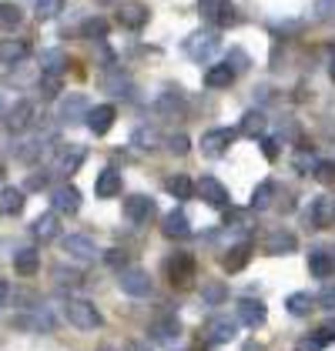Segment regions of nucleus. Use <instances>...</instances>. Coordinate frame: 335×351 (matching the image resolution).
I'll list each match as a JSON object with an SVG mask.
<instances>
[{"mask_svg": "<svg viewBox=\"0 0 335 351\" xmlns=\"http://www.w3.org/2000/svg\"><path fill=\"white\" fill-rule=\"evenodd\" d=\"M64 315H67V322L74 324V328H81V331H94V328L104 324L101 311L94 308V301H84V298H67Z\"/></svg>", "mask_w": 335, "mask_h": 351, "instance_id": "obj_1", "label": "nucleus"}, {"mask_svg": "<svg viewBox=\"0 0 335 351\" xmlns=\"http://www.w3.org/2000/svg\"><path fill=\"white\" fill-rule=\"evenodd\" d=\"M222 51V40H218V34L215 30H198V34H192L188 40H185V54L192 57V60H211V57Z\"/></svg>", "mask_w": 335, "mask_h": 351, "instance_id": "obj_2", "label": "nucleus"}, {"mask_svg": "<svg viewBox=\"0 0 335 351\" xmlns=\"http://www.w3.org/2000/svg\"><path fill=\"white\" fill-rule=\"evenodd\" d=\"M117 285H121V291L131 298H148L151 291H154V281H151V274L144 268H121V274H117Z\"/></svg>", "mask_w": 335, "mask_h": 351, "instance_id": "obj_3", "label": "nucleus"}, {"mask_svg": "<svg viewBox=\"0 0 335 351\" xmlns=\"http://www.w3.org/2000/svg\"><path fill=\"white\" fill-rule=\"evenodd\" d=\"M165 271H168V278H171V285L188 288L195 281V258L188 251H178V254H171L165 261Z\"/></svg>", "mask_w": 335, "mask_h": 351, "instance_id": "obj_4", "label": "nucleus"}, {"mask_svg": "<svg viewBox=\"0 0 335 351\" xmlns=\"http://www.w3.org/2000/svg\"><path fill=\"white\" fill-rule=\"evenodd\" d=\"M198 10H201V17H205L208 24H215V27H231V24L238 21L231 0H198Z\"/></svg>", "mask_w": 335, "mask_h": 351, "instance_id": "obj_5", "label": "nucleus"}, {"mask_svg": "<svg viewBox=\"0 0 335 351\" xmlns=\"http://www.w3.org/2000/svg\"><path fill=\"white\" fill-rule=\"evenodd\" d=\"M195 194L201 197V201H205V204H208V208H222V211H224V208L231 204L228 188H224L218 178H211V174H205V178L198 181V184H195Z\"/></svg>", "mask_w": 335, "mask_h": 351, "instance_id": "obj_6", "label": "nucleus"}, {"mask_svg": "<svg viewBox=\"0 0 335 351\" xmlns=\"http://www.w3.org/2000/svg\"><path fill=\"white\" fill-rule=\"evenodd\" d=\"M235 134H238V131H231V128H211V131H205V134H201V154L222 158L224 151L231 147Z\"/></svg>", "mask_w": 335, "mask_h": 351, "instance_id": "obj_7", "label": "nucleus"}, {"mask_svg": "<svg viewBox=\"0 0 335 351\" xmlns=\"http://www.w3.org/2000/svg\"><path fill=\"white\" fill-rule=\"evenodd\" d=\"M154 215H158V204H154V197H148V194H131V197L124 201V217H128L131 224H148Z\"/></svg>", "mask_w": 335, "mask_h": 351, "instance_id": "obj_8", "label": "nucleus"}, {"mask_svg": "<svg viewBox=\"0 0 335 351\" xmlns=\"http://www.w3.org/2000/svg\"><path fill=\"white\" fill-rule=\"evenodd\" d=\"M84 158H87V147H81V144H67V147H60L57 158H54V174H60V178L78 174V167L84 164Z\"/></svg>", "mask_w": 335, "mask_h": 351, "instance_id": "obj_9", "label": "nucleus"}, {"mask_svg": "<svg viewBox=\"0 0 335 351\" xmlns=\"http://www.w3.org/2000/svg\"><path fill=\"white\" fill-rule=\"evenodd\" d=\"M305 221L312 224V228H329L335 221V197L332 194H319L312 204H308V215H305Z\"/></svg>", "mask_w": 335, "mask_h": 351, "instance_id": "obj_10", "label": "nucleus"}, {"mask_svg": "<svg viewBox=\"0 0 335 351\" xmlns=\"http://www.w3.org/2000/svg\"><path fill=\"white\" fill-rule=\"evenodd\" d=\"M87 110H91V101H87L84 94H67V97L60 101V108H57V121H60V124H81Z\"/></svg>", "mask_w": 335, "mask_h": 351, "instance_id": "obj_11", "label": "nucleus"}, {"mask_svg": "<svg viewBox=\"0 0 335 351\" xmlns=\"http://www.w3.org/2000/svg\"><path fill=\"white\" fill-rule=\"evenodd\" d=\"M60 244H64V254H71L74 261H94L101 254L94 238H87V234H67V238H60Z\"/></svg>", "mask_w": 335, "mask_h": 351, "instance_id": "obj_12", "label": "nucleus"}, {"mask_svg": "<svg viewBox=\"0 0 335 351\" xmlns=\"http://www.w3.org/2000/svg\"><path fill=\"white\" fill-rule=\"evenodd\" d=\"M178 335H181V322H178L174 315H161V318H154V322L148 324V338L158 341V345L178 341Z\"/></svg>", "mask_w": 335, "mask_h": 351, "instance_id": "obj_13", "label": "nucleus"}, {"mask_svg": "<svg viewBox=\"0 0 335 351\" xmlns=\"http://www.w3.org/2000/svg\"><path fill=\"white\" fill-rule=\"evenodd\" d=\"M114 117H117V110L111 108V104H97V108H91L87 114H84V124H87V131L94 137L108 134L114 124Z\"/></svg>", "mask_w": 335, "mask_h": 351, "instance_id": "obj_14", "label": "nucleus"}, {"mask_svg": "<svg viewBox=\"0 0 335 351\" xmlns=\"http://www.w3.org/2000/svg\"><path fill=\"white\" fill-rule=\"evenodd\" d=\"M51 204H54L57 215H78L81 211V191L74 184H60L51 191Z\"/></svg>", "mask_w": 335, "mask_h": 351, "instance_id": "obj_15", "label": "nucleus"}, {"mask_svg": "<svg viewBox=\"0 0 335 351\" xmlns=\"http://www.w3.org/2000/svg\"><path fill=\"white\" fill-rule=\"evenodd\" d=\"M34 117H37V114H34V104H30V101H17L14 108L7 110V131H10V134H24L27 128H34Z\"/></svg>", "mask_w": 335, "mask_h": 351, "instance_id": "obj_16", "label": "nucleus"}, {"mask_svg": "<svg viewBox=\"0 0 335 351\" xmlns=\"http://www.w3.org/2000/svg\"><path fill=\"white\" fill-rule=\"evenodd\" d=\"M238 322L249 324V328H262V324L268 322L265 301H258V298H242V301H238Z\"/></svg>", "mask_w": 335, "mask_h": 351, "instance_id": "obj_17", "label": "nucleus"}, {"mask_svg": "<svg viewBox=\"0 0 335 351\" xmlns=\"http://www.w3.org/2000/svg\"><path fill=\"white\" fill-rule=\"evenodd\" d=\"M148 7L144 3H138V0H128V3H121L117 7V24L121 27H128V30H141L144 24H148Z\"/></svg>", "mask_w": 335, "mask_h": 351, "instance_id": "obj_18", "label": "nucleus"}, {"mask_svg": "<svg viewBox=\"0 0 335 351\" xmlns=\"http://www.w3.org/2000/svg\"><path fill=\"white\" fill-rule=\"evenodd\" d=\"M205 335H208L211 345H228L238 335V322L235 318H211V322L205 324Z\"/></svg>", "mask_w": 335, "mask_h": 351, "instance_id": "obj_19", "label": "nucleus"}, {"mask_svg": "<svg viewBox=\"0 0 335 351\" xmlns=\"http://www.w3.org/2000/svg\"><path fill=\"white\" fill-rule=\"evenodd\" d=\"M299 247V238L288 231V228H275V231H268V238H265V254H292Z\"/></svg>", "mask_w": 335, "mask_h": 351, "instance_id": "obj_20", "label": "nucleus"}, {"mask_svg": "<svg viewBox=\"0 0 335 351\" xmlns=\"http://www.w3.org/2000/svg\"><path fill=\"white\" fill-rule=\"evenodd\" d=\"M161 231H165V238H171V241H185V238H192V221H188L185 211H171L161 221Z\"/></svg>", "mask_w": 335, "mask_h": 351, "instance_id": "obj_21", "label": "nucleus"}, {"mask_svg": "<svg viewBox=\"0 0 335 351\" xmlns=\"http://www.w3.org/2000/svg\"><path fill=\"white\" fill-rule=\"evenodd\" d=\"M235 77H238V71H235L228 60H222V64H211V67L205 71V87L222 90V87H231V84H235Z\"/></svg>", "mask_w": 335, "mask_h": 351, "instance_id": "obj_22", "label": "nucleus"}, {"mask_svg": "<svg viewBox=\"0 0 335 351\" xmlns=\"http://www.w3.org/2000/svg\"><path fill=\"white\" fill-rule=\"evenodd\" d=\"M154 110L161 114V117H168V121H174V117H181L185 114V97H181V90H161L158 94V101H154Z\"/></svg>", "mask_w": 335, "mask_h": 351, "instance_id": "obj_23", "label": "nucleus"}, {"mask_svg": "<svg viewBox=\"0 0 335 351\" xmlns=\"http://www.w3.org/2000/svg\"><path fill=\"white\" fill-rule=\"evenodd\" d=\"M24 188H14V184H7V188H0V215L3 217H17L24 211Z\"/></svg>", "mask_w": 335, "mask_h": 351, "instance_id": "obj_24", "label": "nucleus"}, {"mask_svg": "<svg viewBox=\"0 0 335 351\" xmlns=\"http://www.w3.org/2000/svg\"><path fill=\"white\" fill-rule=\"evenodd\" d=\"M30 231H34L37 241H54V238H60V217H57V211L41 215L34 224H30Z\"/></svg>", "mask_w": 335, "mask_h": 351, "instance_id": "obj_25", "label": "nucleus"}, {"mask_svg": "<svg viewBox=\"0 0 335 351\" xmlns=\"http://www.w3.org/2000/svg\"><path fill=\"white\" fill-rule=\"evenodd\" d=\"M251 261V244L249 241H238L235 247H228V254L222 258V268L228 271V274H238V271L245 268Z\"/></svg>", "mask_w": 335, "mask_h": 351, "instance_id": "obj_26", "label": "nucleus"}, {"mask_svg": "<svg viewBox=\"0 0 335 351\" xmlns=\"http://www.w3.org/2000/svg\"><path fill=\"white\" fill-rule=\"evenodd\" d=\"M308 271L319 278V281H325V278H332L335 274V254H329V251H312L308 254Z\"/></svg>", "mask_w": 335, "mask_h": 351, "instance_id": "obj_27", "label": "nucleus"}, {"mask_svg": "<svg viewBox=\"0 0 335 351\" xmlns=\"http://www.w3.org/2000/svg\"><path fill=\"white\" fill-rule=\"evenodd\" d=\"M265 128H268V117L262 110H245L242 121H238V134H245V137H262Z\"/></svg>", "mask_w": 335, "mask_h": 351, "instance_id": "obj_28", "label": "nucleus"}, {"mask_svg": "<svg viewBox=\"0 0 335 351\" xmlns=\"http://www.w3.org/2000/svg\"><path fill=\"white\" fill-rule=\"evenodd\" d=\"M285 308H288L292 318H308L315 311V298L308 295V291H295V295L285 298Z\"/></svg>", "mask_w": 335, "mask_h": 351, "instance_id": "obj_29", "label": "nucleus"}, {"mask_svg": "<svg viewBox=\"0 0 335 351\" xmlns=\"http://www.w3.org/2000/svg\"><path fill=\"white\" fill-rule=\"evenodd\" d=\"M94 194H97V197H114V194H121V174H117L114 167L101 171L97 181H94Z\"/></svg>", "mask_w": 335, "mask_h": 351, "instance_id": "obj_30", "label": "nucleus"}, {"mask_svg": "<svg viewBox=\"0 0 335 351\" xmlns=\"http://www.w3.org/2000/svg\"><path fill=\"white\" fill-rule=\"evenodd\" d=\"M64 67H67V54L64 51H41V57H37V71L41 74H64Z\"/></svg>", "mask_w": 335, "mask_h": 351, "instance_id": "obj_31", "label": "nucleus"}, {"mask_svg": "<svg viewBox=\"0 0 335 351\" xmlns=\"http://www.w3.org/2000/svg\"><path fill=\"white\" fill-rule=\"evenodd\" d=\"M37 268H41V254H37L34 247H24V251L14 254V271H17V274L30 278V274H37Z\"/></svg>", "mask_w": 335, "mask_h": 351, "instance_id": "obj_32", "label": "nucleus"}, {"mask_svg": "<svg viewBox=\"0 0 335 351\" xmlns=\"http://www.w3.org/2000/svg\"><path fill=\"white\" fill-rule=\"evenodd\" d=\"M201 298H205V304L218 308V304L228 301V285H224V281H205V285H201Z\"/></svg>", "mask_w": 335, "mask_h": 351, "instance_id": "obj_33", "label": "nucleus"}, {"mask_svg": "<svg viewBox=\"0 0 335 351\" xmlns=\"http://www.w3.org/2000/svg\"><path fill=\"white\" fill-rule=\"evenodd\" d=\"M165 188H168V194H174L178 201H188V197L195 194V184H192L188 174H174V178H168Z\"/></svg>", "mask_w": 335, "mask_h": 351, "instance_id": "obj_34", "label": "nucleus"}, {"mask_svg": "<svg viewBox=\"0 0 335 351\" xmlns=\"http://www.w3.org/2000/svg\"><path fill=\"white\" fill-rule=\"evenodd\" d=\"M104 90H108V94H121V97H128V94H131V81H128V74H121V67H111V71H108V77H104Z\"/></svg>", "mask_w": 335, "mask_h": 351, "instance_id": "obj_35", "label": "nucleus"}, {"mask_svg": "<svg viewBox=\"0 0 335 351\" xmlns=\"http://www.w3.org/2000/svg\"><path fill=\"white\" fill-rule=\"evenodd\" d=\"M158 144H161L158 128H138V131L131 134V147H138V151H154Z\"/></svg>", "mask_w": 335, "mask_h": 351, "instance_id": "obj_36", "label": "nucleus"}, {"mask_svg": "<svg viewBox=\"0 0 335 351\" xmlns=\"http://www.w3.org/2000/svg\"><path fill=\"white\" fill-rule=\"evenodd\" d=\"M275 191H279L275 181H262V184L255 188V194H251V208H255V211H265V208L275 201Z\"/></svg>", "mask_w": 335, "mask_h": 351, "instance_id": "obj_37", "label": "nucleus"}, {"mask_svg": "<svg viewBox=\"0 0 335 351\" xmlns=\"http://www.w3.org/2000/svg\"><path fill=\"white\" fill-rule=\"evenodd\" d=\"M30 54V47L24 40H7V44H0V64H17V60H24Z\"/></svg>", "mask_w": 335, "mask_h": 351, "instance_id": "obj_38", "label": "nucleus"}, {"mask_svg": "<svg viewBox=\"0 0 335 351\" xmlns=\"http://www.w3.org/2000/svg\"><path fill=\"white\" fill-rule=\"evenodd\" d=\"M24 21V10L17 3H0V30H17Z\"/></svg>", "mask_w": 335, "mask_h": 351, "instance_id": "obj_39", "label": "nucleus"}, {"mask_svg": "<svg viewBox=\"0 0 335 351\" xmlns=\"http://www.w3.org/2000/svg\"><path fill=\"white\" fill-rule=\"evenodd\" d=\"M81 34L87 40H104L108 37V21L104 17H87L81 24Z\"/></svg>", "mask_w": 335, "mask_h": 351, "instance_id": "obj_40", "label": "nucleus"}, {"mask_svg": "<svg viewBox=\"0 0 335 351\" xmlns=\"http://www.w3.org/2000/svg\"><path fill=\"white\" fill-rule=\"evenodd\" d=\"M37 90L41 97H57L60 94V74H37Z\"/></svg>", "mask_w": 335, "mask_h": 351, "instance_id": "obj_41", "label": "nucleus"}, {"mask_svg": "<svg viewBox=\"0 0 335 351\" xmlns=\"http://www.w3.org/2000/svg\"><path fill=\"white\" fill-rule=\"evenodd\" d=\"M34 10H37L41 21H51V17H57V14H64V0H37Z\"/></svg>", "mask_w": 335, "mask_h": 351, "instance_id": "obj_42", "label": "nucleus"}, {"mask_svg": "<svg viewBox=\"0 0 335 351\" xmlns=\"http://www.w3.org/2000/svg\"><path fill=\"white\" fill-rule=\"evenodd\" d=\"M312 174L319 184H335V161H315Z\"/></svg>", "mask_w": 335, "mask_h": 351, "instance_id": "obj_43", "label": "nucleus"}, {"mask_svg": "<svg viewBox=\"0 0 335 351\" xmlns=\"http://www.w3.org/2000/svg\"><path fill=\"white\" fill-rule=\"evenodd\" d=\"M312 14H315V21H322V24H332V21H335V0H315Z\"/></svg>", "mask_w": 335, "mask_h": 351, "instance_id": "obj_44", "label": "nucleus"}, {"mask_svg": "<svg viewBox=\"0 0 335 351\" xmlns=\"http://www.w3.org/2000/svg\"><path fill=\"white\" fill-rule=\"evenodd\" d=\"M104 261L111 265V268H128V261H131V254L124 251V247H111V251H104Z\"/></svg>", "mask_w": 335, "mask_h": 351, "instance_id": "obj_45", "label": "nucleus"}, {"mask_svg": "<svg viewBox=\"0 0 335 351\" xmlns=\"http://www.w3.org/2000/svg\"><path fill=\"white\" fill-rule=\"evenodd\" d=\"M41 154H44V141H30V144H24V151H17V158H21V161H37V158H41Z\"/></svg>", "mask_w": 335, "mask_h": 351, "instance_id": "obj_46", "label": "nucleus"}, {"mask_svg": "<svg viewBox=\"0 0 335 351\" xmlns=\"http://www.w3.org/2000/svg\"><path fill=\"white\" fill-rule=\"evenodd\" d=\"M168 151H171V154H188V151H192V141L185 134H171L168 137Z\"/></svg>", "mask_w": 335, "mask_h": 351, "instance_id": "obj_47", "label": "nucleus"}, {"mask_svg": "<svg viewBox=\"0 0 335 351\" xmlns=\"http://www.w3.org/2000/svg\"><path fill=\"white\" fill-rule=\"evenodd\" d=\"M47 181H51V174H47V171H34L27 181H24V191H44L47 188Z\"/></svg>", "mask_w": 335, "mask_h": 351, "instance_id": "obj_48", "label": "nucleus"}, {"mask_svg": "<svg viewBox=\"0 0 335 351\" xmlns=\"http://www.w3.org/2000/svg\"><path fill=\"white\" fill-rule=\"evenodd\" d=\"M315 338H319L322 345H332V341H335V318H329V322H322V328L315 331Z\"/></svg>", "mask_w": 335, "mask_h": 351, "instance_id": "obj_49", "label": "nucleus"}, {"mask_svg": "<svg viewBox=\"0 0 335 351\" xmlns=\"http://www.w3.org/2000/svg\"><path fill=\"white\" fill-rule=\"evenodd\" d=\"M228 64H231V67L242 74V71L249 67V54H245V51H228Z\"/></svg>", "mask_w": 335, "mask_h": 351, "instance_id": "obj_50", "label": "nucleus"}, {"mask_svg": "<svg viewBox=\"0 0 335 351\" xmlns=\"http://www.w3.org/2000/svg\"><path fill=\"white\" fill-rule=\"evenodd\" d=\"M262 154H265L268 161H275V158H279V141H275V137H262Z\"/></svg>", "mask_w": 335, "mask_h": 351, "instance_id": "obj_51", "label": "nucleus"}, {"mask_svg": "<svg viewBox=\"0 0 335 351\" xmlns=\"http://www.w3.org/2000/svg\"><path fill=\"white\" fill-rule=\"evenodd\" d=\"M315 161H319V158H315V154H312V151H302V154H299V158H295V167H299V171H312V167H315Z\"/></svg>", "mask_w": 335, "mask_h": 351, "instance_id": "obj_52", "label": "nucleus"}, {"mask_svg": "<svg viewBox=\"0 0 335 351\" xmlns=\"http://www.w3.org/2000/svg\"><path fill=\"white\" fill-rule=\"evenodd\" d=\"M322 348H325V345H322L319 338H302V341L295 345V351H322Z\"/></svg>", "mask_w": 335, "mask_h": 351, "instance_id": "obj_53", "label": "nucleus"}, {"mask_svg": "<svg viewBox=\"0 0 335 351\" xmlns=\"http://www.w3.org/2000/svg\"><path fill=\"white\" fill-rule=\"evenodd\" d=\"M315 304H322V308L335 311V291H332V288H329V291H322V298H315Z\"/></svg>", "mask_w": 335, "mask_h": 351, "instance_id": "obj_54", "label": "nucleus"}, {"mask_svg": "<svg viewBox=\"0 0 335 351\" xmlns=\"http://www.w3.org/2000/svg\"><path fill=\"white\" fill-rule=\"evenodd\" d=\"M7 301H10V285L0 281V308H7Z\"/></svg>", "mask_w": 335, "mask_h": 351, "instance_id": "obj_55", "label": "nucleus"}, {"mask_svg": "<svg viewBox=\"0 0 335 351\" xmlns=\"http://www.w3.org/2000/svg\"><path fill=\"white\" fill-rule=\"evenodd\" d=\"M242 351H265V345H255V341H249V345H245Z\"/></svg>", "mask_w": 335, "mask_h": 351, "instance_id": "obj_56", "label": "nucleus"}, {"mask_svg": "<svg viewBox=\"0 0 335 351\" xmlns=\"http://www.w3.org/2000/svg\"><path fill=\"white\" fill-rule=\"evenodd\" d=\"M329 77L335 81V47H332V60H329Z\"/></svg>", "mask_w": 335, "mask_h": 351, "instance_id": "obj_57", "label": "nucleus"}, {"mask_svg": "<svg viewBox=\"0 0 335 351\" xmlns=\"http://www.w3.org/2000/svg\"><path fill=\"white\" fill-rule=\"evenodd\" d=\"M128 351H148V348H144L141 341H131V345H128Z\"/></svg>", "mask_w": 335, "mask_h": 351, "instance_id": "obj_58", "label": "nucleus"}, {"mask_svg": "<svg viewBox=\"0 0 335 351\" xmlns=\"http://www.w3.org/2000/svg\"><path fill=\"white\" fill-rule=\"evenodd\" d=\"M0 178H3V164H0Z\"/></svg>", "mask_w": 335, "mask_h": 351, "instance_id": "obj_59", "label": "nucleus"}, {"mask_svg": "<svg viewBox=\"0 0 335 351\" xmlns=\"http://www.w3.org/2000/svg\"><path fill=\"white\" fill-rule=\"evenodd\" d=\"M97 351H114V348H97Z\"/></svg>", "mask_w": 335, "mask_h": 351, "instance_id": "obj_60", "label": "nucleus"}]
</instances>
